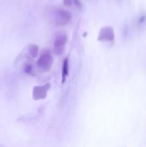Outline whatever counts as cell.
Returning a JSON list of instances; mask_svg holds the SVG:
<instances>
[{
    "label": "cell",
    "instance_id": "obj_1",
    "mask_svg": "<svg viewBox=\"0 0 146 147\" xmlns=\"http://www.w3.org/2000/svg\"><path fill=\"white\" fill-rule=\"evenodd\" d=\"M53 57L49 53L42 54L37 60V66L43 71L47 72L50 70L53 64Z\"/></svg>",
    "mask_w": 146,
    "mask_h": 147
},
{
    "label": "cell",
    "instance_id": "obj_2",
    "mask_svg": "<svg viewBox=\"0 0 146 147\" xmlns=\"http://www.w3.org/2000/svg\"><path fill=\"white\" fill-rule=\"evenodd\" d=\"M71 14L68 11L64 9H59L55 12L54 20L57 25H67L71 20Z\"/></svg>",
    "mask_w": 146,
    "mask_h": 147
},
{
    "label": "cell",
    "instance_id": "obj_3",
    "mask_svg": "<svg viewBox=\"0 0 146 147\" xmlns=\"http://www.w3.org/2000/svg\"><path fill=\"white\" fill-rule=\"evenodd\" d=\"M50 87L51 86L50 83H47V84L42 85V86H34L32 93L33 99L34 100H38L45 98L47 97V92L50 90Z\"/></svg>",
    "mask_w": 146,
    "mask_h": 147
},
{
    "label": "cell",
    "instance_id": "obj_4",
    "mask_svg": "<svg viewBox=\"0 0 146 147\" xmlns=\"http://www.w3.org/2000/svg\"><path fill=\"white\" fill-rule=\"evenodd\" d=\"M115 39L114 30L111 27H104L100 30L99 32V41L113 42Z\"/></svg>",
    "mask_w": 146,
    "mask_h": 147
},
{
    "label": "cell",
    "instance_id": "obj_5",
    "mask_svg": "<svg viewBox=\"0 0 146 147\" xmlns=\"http://www.w3.org/2000/svg\"><path fill=\"white\" fill-rule=\"evenodd\" d=\"M67 41V37L66 34H60L56 37L54 40V47L57 50H60L62 47L66 44Z\"/></svg>",
    "mask_w": 146,
    "mask_h": 147
},
{
    "label": "cell",
    "instance_id": "obj_6",
    "mask_svg": "<svg viewBox=\"0 0 146 147\" xmlns=\"http://www.w3.org/2000/svg\"><path fill=\"white\" fill-rule=\"evenodd\" d=\"M68 59L66 58L64 60V63L62 65V83H64L65 82L66 77L68 76Z\"/></svg>",
    "mask_w": 146,
    "mask_h": 147
},
{
    "label": "cell",
    "instance_id": "obj_7",
    "mask_svg": "<svg viewBox=\"0 0 146 147\" xmlns=\"http://www.w3.org/2000/svg\"><path fill=\"white\" fill-rule=\"evenodd\" d=\"M39 47L36 45H31L29 47V54L32 57H36L38 55Z\"/></svg>",
    "mask_w": 146,
    "mask_h": 147
},
{
    "label": "cell",
    "instance_id": "obj_8",
    "mask_svg": "<svg viewBox=\"0 0 146 147\" xmlns=\"http://www.w3.org/2000/svg\"><path fill=\"white\" fill-rule=\"evenodd\" d=\"M146 22V14H143V15L140 16L137 20V25L138 26H142L143 24H144Z\"/></svg>",
    "mask_w": 146,
    "mask_h": 147
},
{
    "label": "cell",
    "instance_id": "obj_9",
    "mask_svg": "<svg viewBox=\"0 0 146 147\" xmlns=\"http://www.w3.org/2000/svg\"><path fill=\"white\" fill-rule=\"evenodd\" d=\"M24 71L27 74H31V73H32V66L30 65H27L25 68H24Z\"/></svg>",
    "mask_w": 146,
    "mask_h": 147
},
{
    "label": "cell",
    "instance_id": "obj_10",
    "mask_svg": "<svg viewBox=\"0 0 146 147\" xmlns=\"http://www.w3.org/2000/svg\"><path fill=\"white\" fill-rule=\"evenodd\" d=\"M74 0H63V4L66 7H70L72 4Z\"/></svg>",
    "mask_w": 146,
    "mask_h": 147
}]
</instances>
